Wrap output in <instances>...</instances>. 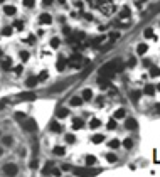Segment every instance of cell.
I'll use <instances>...</instances> for the list:
<instances>
[{"mask_svg":"<svg viewBox=\"0 0 160 177\" xmlns=\"http://www.w3.org/2000/svg\"><path fill=\"white\" fill-rule=\"evenodd\" d=\"M81 64H83V56L81 54H74V56H71L68 59V66L72 68V69H79Z\"/></svg>","mask_w":160,"mask_h":177,"instance_id":"obj_1","label":"cell"},{"mask_svg":"<svg viewBox=\"0 0 160 177\" xmlns=\"http://www.w3.org/2000/svg\"><path fill=\"white\" fill-rule=\"evenodd\" d=\"M3 174H5V176H9V177H15L19 174L17 164H12V162L5 164V165H3Z\"/></svg>","mask_w":160,"mask_h":177,"instance_id":"obj_2","label":"cell"},{"mask_svg":"<svg viewBox=\"0 0 160 177\" xmlns=\"http://www.w3.org/2000/svg\"><path fill=\"white\" fill-rule=\"evenodd\" d=\"M20 126H22V130H25L27 133H32V132H36L37 130V123H36V120H24L22 123H20Z\"/></svg>","mask_w":160,"mask_h":177,"instance_id":"obj_3","label":"cell"},{"mask_svg":"<svg viewBox=\"0 0 160 177\" xmlns=\"http://www.w3.org/2000/svg\"><path fill=\"white\" fill-rule=\"evenodd\" d=\"M51 22H52V17H51L49 14H46V12H44V14H40V15H39V24H42V25H49Z\"/></svg>","mask_w":160,"mask_h":177,"instance_id":"obj_4","label":"cell"},{"mask_svg":"<svg viewBox=\"0 0 160 177\" xmlns=\"http://www.w3.org/2000/svg\"><path fill=\"white\" fill-rule=\"evenodd\" d=\"M49 130L54 132V133H59V132H62V125L54 120V122H51V125H49Z\"/></svg>","mask_w":160,"mask_h":177,"instance_id":"obj_5","label":"cell"},{"mask_svg":"<svg viewBox=\"0 0 160 177\" xmlns=\"http://www.w3.org/2000/svg\"><path fill=\"white\" fill-rule=\"evenodd\" d=\"M155 91H157V88H155L153 85H145V88H143V94H147V96H153V94H155Z\"/></svg>","mask_w":160,"mask_h":177,"instance_id":"obj_6","label":"cell"},{"mask_svg":"<svg viewBox=\"0 0 160 177\" xmlns=\"http://www.w3.org/2000/svg\"><path fill=\"white\" fill-rule=\"evenodd\" d=\"M130 15H131L130 7H123V9H121V12L118 14V19H120V20H121V19H130Z\"/></svg>","mask_w":160,"mask_h":177,"instance_id":"obj_7","label":"cell"},{"mask_svg":"<svg viewBox=\"0 0 160 177\" xmlns=\"http://www.w3.org/2000/svg\"><path fill=\"white\" fill-rule=\"evenodd\" d=\"M66 66H68V59L59 57V59H57V63H56V69H57V71H62Z\"/></svg>","mask_w":160,"mask_h":177,"instance_id":"obj_8","label":"cell"},{"mask_svg":"<svg viewBox=\"0 0 160 177\" xmlns=\"http://www.w3.org/2000/svg\"><path fill=\"white\" fill-rule=\"evenodd\" d=\"M37 83H39V79H37V76H29L27 78V81H25V85H27V88H34Z\"/></svg>","mask_w":160,"mask_h":177,"instance_id":"obj_9","label":"cell"},{"mask_svg":"<svg viewBox=\"0 0 160 177\" xmlns=\"http://www.w3.org/2000/svg\"><path fill=\"white\" fill-rule=\"evenodd\" d=\"M15 12H17V9L14 5H5L3 7V14L5 15H15Z\"/></svg>","mask_w":160,"mask_h":177,"instance_id":"obj_10","label":"cell"},{"mask_svg":"<svg viewBox=\"0 0 160 177\" xmlns=\"http://www.w3.org/2000/svg\"><path fill=\"white\" fill-rule=\"evenodd\" d=\"M81 98L84 100V101H89L91 98H93V91L89 88H86V89H83V93H81Z\"/></svg>","mask_w":160,"mask_h":177,"instance_id":"obj_11","label":"cell"},{"mask_svg":"<svg viewBox=\"0 0 160 177\" xmlns=\"http://www.w3.org/2000/svg\"><path fill=\"white\" fill-rule=\"evenodd\" d=\"M56 115H57V118H66V116L69 115V110H68V108H57Z\"/></svg>","mask_w":160,"mask_h":177,"instance_id":"obj_12","label":"cell"},{"mask_svg":"<svg viewBox=\"0 0 160 177\" xmlns=\"http://www.w3.org/2000/svg\"><path fill=\"white\" fill-rule=\"evenodd\" d=\"M126 116V110L125 108H118L116 111H115V120H121Z\"/></svg>","mask_w":160,"mask_h":177,"instance_id":"obj_13","label":"cell"},{"mask_svg":"<svg viewBox=\"0 0 160 177\" xmlns=\"http://www.w3.org/2000/svg\"><path fill=\"white\" fill-rule=\"evenodd\" d=\"M0 64H2V68H3L5 71H9L10 68H12V59H10V57H5V59H2Z\"/></svg>","mask_w":160,"mask_h":177,"instance_id":"obj_14","label":"cell"},{"mask_svg":"<svg viewBox=\"0 0 160 177\" xmlns=\"http://www.w3.org/2000/svg\"><path fill=\"white\" fill-rule=\"evenodd\" d=\"M91 142H93V143H96V145H98V143H103V142H105V135L96 133V135H93V137H91Z\"/></svg>","mask_w":160,"mask_h":177,"instance_id":"obj_15","label":"cell"},{"mask_svg":"<svg viewBox=\"0 0 160 177\" xmlns=\"http://www.w3.org/2000/svg\"><path fill=\"white\" fill-rule=\"evenodd\" d=\"M52 154H54V155H57V157H61V155H64V154H66V148H64V147H61V145H57V147H54V148H52Z\"/></svg>","mask_w":160,"mask_h":177,"instance_id":"obj_16","label":"cell"},{"mask_svg":"<svg viewBox=\"0 0 160 177\" xmlns=\"http://www.w3.org/2000/svg\"><path fill=\"white\" fill-rule=\"evenodd\" d=\"M105 41H106V37H105V35H98V37H94V39H93V42H91V46H94V47H98V46H100L101 42H105Z\"/></svg>","mask_w":160,"mask_h":177,"instance_id":"obj_17","label":"cell"},{"mask_svg":"<svg viewBox=\"0 0 160 177\" xmlns=\"http://www.w3.org/2000/svg\"><path fill=\"white\" fill-rule=\"evenodd\" d=\"M83 126H84V122H83L81 118H74V120H72V128H74V130H79V128H83Z\"/></svg>","mask_w":160,"mask_h":177,"instance_id":"obj_18","label":"cell"},{"mask_svg":"<svg viewBox=\"0 0 160 177\" xmlns=\"http://www.w3.org/2000/svg\"><path fill=\"white\" fill-rule=\"evenodd\" d=\"M98 86H100V88H108V86H110V79L100 76V78H98Z\"/></svg>","mask_w":160,"mask_h":177,"instance_id":"obj_19","label":"cell"},{"mask_svg":"<svg viewBox=\"0 0 160 177\" xmlns=\"http://www.w3.org/2000/svg\"><path fill=\"white\" fill-rule=\"evenodd\" d=\"M83 101H84V100H83L81 96H72L71 98V105L72 106H81L83 105Z\"/></svg>","mask_w":160,"mask_h":177,"instance_id":"obj_20","label":"cell"},{"mask_svg":"<svg viewBox=\"0 0 160 177\" xmlns=\"http://www.w3.org/2000/svg\"><path fill=\"white\" fill-rule=\"evenodd\" d=\"M125 126H126V130H135V128H137V122H135L133 118H130V120H126Z\"/></svg>","mask_w":160,"mask_h":177,"instance_id":"obj_21","label":"cell"},{"mask_svg":"<svg viewBox=\"0 0 160 177\" xmlns=\"http://www.w3.org/2000/svg\"><path fill=\"white\" fill-rule=\"evenodd\" d=\"M147 49H148V46H147L145 42H142V44H138V47H137V53H138L140 56H142V54H145V53H147Z\"/></svg>","mask_w":160,"mask_h":177,"instance_id":"obj_22","label":"cell"},{"mask_svg":"<svg viewBox=\"0 0 160 177\" xmlns=\"http://www.w3.org/2000/svg\"><path fill=\"white\" fill-rule=\"evenodd\" d=\"M108 147H110V148H113V150H115V148H118V147H120V140H116V138L110 140V142H108Z\"/></svg>","mask_w":160,"mask_h":177,"instance_id":"obj_23","label":"cell"},{"mask_svg":"<svg viewBox=\"0 0 160 177\" xmlns=\"http://www.w3.org/2000/svg\"><path fill=\"white\" fill-rule=\"evenodd\" d=\"M84 162H86V165H94L96 164V157L94 155H86Z\"/></svg>","mask_w":160,"mask_h":177,"instance_id":"obj_24","label":"cell"},{"mask_svg":"<svg viewBox=\"0 0 160 177\" xmlns=\"http://www.w3.org/2000/svg\"><path fill=\"white\" fill-rule=\"evenodd\" d=\"M98 126H101V120H98V118H93V120L89 122V128H98Z\"/></svg>","mask_w":160,"mask_h":177,"instance_id":"obj_25","label":"cell"},{"mask_svg":"<svg viewBox=\"0 0 160 177\" xmlns=\"http://www.w3.org/2000/svg\"><path fill=\"white\" fill-rule=\"evenodd\" d=\"M2 142H3V145H7V147H10V145L14 143V138H12L10 135H5V137L2 138Z\"/></svg>","mask_w":160,"mask_h":177,"instance_id":"obj_26","label":"cell"},{"mask_svg":"<svg viewBox=\"0 0 160 177\" xmlns=\"http://www.w3.org/2000/svg\"><path fill=\"white\" fill-rule=\"evenodd\" d=\"M47 78H49V73H47V71H40V73H39V76H37V79H39V81H46Z\"/></svg>","mask_w":160,"mask_h":177,"instance_id":"obj_27","label":"cell"},{"mask_svg":"<svg viewBox=\"0 0 160 177\" xmlns=\"http://www.w3.org/2000/svg\"><path fill=\"white\" fill-rule=\"evenodd\" d=\"M59 44H61L59 37H52V39H51V47H54V49H57V47H59Z\"/></svg>","mask_w":160,"mask_h":177,"instance_id":"obj_28","label":"cell"},{"mask_svg":"<svg viewBox=\"0 0 160 177\" xmlns=\"http://www.w3.org/2000/svg\"><path fill=\"white\" fill-rule=\"evenodd\" d=\"M19 57H20V61H27V59H29V53H27V51H20V53H19Z\"/></svg>","mask_w":160,"mask_h":177,"instance_id":"obj_29","label":"cell"},{"mask_svg":"<svg viewBox=\"0 0 160 177\" xmlns=\"http://www.w3.org/2000/svg\"><path fill=\"white\" fill-rule=\"evenodd\" d=\"M108 130H115V128H116V120H115V118H111V120H110V122H108Z\"/></svg>","mask_w":160,"mask_h":177,"instance_id":"obj_30","label":"cell"},{"mask_svg":"<svg viewBox=\"0 0 160 177\" xmlns=\"http://www.w3.org/2000/svg\"><path fill=\"white\" fill-rule=\"evenodd\" d=\"M14 27H15L17 31H22V29H24V22H22V20H15V22H14Z\"/></svg>","mask_w":160,"mask_h":177,"instance_id":"obj_31","label":"cell"},{"mask_svg":"<svg viewBox=\"0 0 160 177\" xmlns=\"http://www.w3.org/2000/svg\"><path fill=\"white\" fill-rule=\"evenodd\" d=\"M15 120H19V122L22 123V122L25 120V115H24V113H20V111H17V113H15Z\"/></svg>","mask_w":160,"mask_h":177,"instance_id":"obj_32","label":"cell"},{"mask_svg":"<svg viewBox=\"0 0 160 177\" xmlns=\"http://www.w3.org/2000/svg\"><path fill=\"white\" fill-rule=\"evenodd\" d=\"M135 64H137V59H135V57H130V59H128V63H126V66H128V68H135Z\"/></svg>","mask_w":160,"mask_h":177,"instance_id":"obj_33","label":"cell"},{"mask_svg":"<svg viewBox=\"0 0 160 177\" xmlns=\"http://www.w3.org/2000/svg\"><path fill=\"white\" fill-rule=\"evenodd\" d=\"M34 3H36V0H24V5H25L27 9H32Z\"/></svg>","mask_w":160,"mask_h":177,"instance_id":"obj_34","label":"cell"},{"mask_svg":"<svg viewBox=\"0 0 160 177\" xmlns=\"http://www.w3.org/2000/svg\"><path fill=\"white\" fill-rule=\"evenodd\" d=\"M159 74H160V68H155V66H153L152 71H150V76H153V78H155V76H159Z\"/></svg>","mask_w":160,"mask_h":177,"instance_id":"obj_35","label":"cell"},{"mask_svg":"<svg viewBox=\"0 0 160 177\" xmlns=\"http://www.w3.org/2000/svg\"><path fill=\"white\" fill-rule=\"evenodd\" d=\"M140 94H142V91H133V93H131V98H133V101H138Z\"/></svg>","mask_w":160,"mask_h":177,"instance_id":"obj_36","label":"cell"},{"mask_svg":"<svg viewBox=\"0 0 160 177\" xmlns=\"http://www.w3.org/2000/svg\"><path fill=\"white\" fill-rule=\"evenodd\" d=\"M106 160L108 162H116V155L115 154H106Z\"/></svg>","mask_w":160,"mask_h":177,"instance_id":"obj_37","label":"cell"},{"mask_svg":"<svg viewBox=\"0 0 160 177\" xmlns=\"http://www.w3.org/2000/svg\"><path fill=\"white\" fill-rule=\"evenodd\" d=\"M2 34L3 35H10L12 34V27H3V29H2Z\"/></svg>","mask_w":160,"mask_h":177,"instance_id":"obj_38","label":"cell"},{"mask_svg":"<svg viewBox=\"0 0 160 177\" xmlns=\"http://www.w3.org/2000/svg\"><path fill=\"white\" fill-rule=\"evenodd\" d=\"M123 145L126 147V148H131V147H133V142L130 140V138H126V140L123 142Z\"/></svg>","mask_w":160,"mask_h":177,"instance_id":"obj_39","label":"cell"},{"mask_svg":"<svg viewBox=\"0 0 160 177\" xmlns=\"http://www.w3.org/2000/svg\"><path fill=\"white\" fill-rule=\"evenodd\" d=\"M25 42H27V44H34V42H36V37H34V35H29V37L25 39Z\"/></svg>","mask_w":160,"mask_h":177,"instance_id":"obj_40","label":"cell"},{"mask_svg":"<svg viewBox=\"0 0 160 177\" xmlns=\"http://www.w3.org/2000/svg\"><path fill=\"white\" fill-rule=\"evenodd\" d=\"M66 142H68V143H74V135H71V133L66 135Z\"/></svg>","mask_w":160,"mask_h":177,"instance_id":"obj_41","label":"cell"},{"mask_svg":"<svg viewBox=\"0 0 160 177\" xmlns=\"http://www.w3.org/2000/svg\"><path fill=\"white\" fill-rule=\"evenodd\" d=\"M51 174H52V176H56V177H59V176H61V170H59V169H54V167H52Z\"/></svg>","mask_w":160,"mask_h":177,"instance_id":"obj_42","label":"cell"},{"mask_svg":"<svg viewBox=\"0 0 160 177\" xmlns=\"http://www.w3.org/2000/svg\"><path fill=\"white\" fill-rule=\"evenodd\" d=\"M74 7H76L78 10H81V9H83V3H81L79 0H76V2H74Z\"/></svg>","mask_w":160,"mask_h":177,"instance_id":"obj_43","label":"cell"},{"mask_svg":"<svg viewBox=\"0 0 160 177\" xmlns=\"http://www.w3.org/2000/svg\"><path fill=\"white\" fill-rule=\"evenodd\" d=\"M22 69H24L22 66H15V68H14V73H15V74H20V73H22Z\"/></svg>","mask_w":160,"mask_h":177,"instance_id":"obj_44","label":"cell"},{"mask_svg":"<svg viewBox=\"0 0 160 177\" xmlns=\"http://www.w3.org/2000/svg\"><path fill=\"white\" fill-rule=\"evenodd\" d=\"M152 35H153V31H152V29H147V31H145V37H152Z\"/></svg>","mask_w":160,"mask_h":177,"instance_id":"obj_45","label":"cell"},{"mask_svg":"<svg viewBox=\"0 0 160 177\" xmlns=\"http://www.w3.org/2000/svg\"><path fill=\"white\" fill-rule=\"evenodd\" d=\"M42 5L47 7V5H52V0H42Z\"/></svg>","mask_w":160,"mask_h":177,"instance_id":"obj_46","label":"cell"},{"mask_svg":"<svg viewBox=\"0 0 160 177\" xmlns=\"http://www.w3.org/2000/svg\"><path fill=\"white\" fill-rule=\"evenodd\" d=\"M150 64H152V63H150V59H145V61H143V66H145V68H148Z\"/></svg>","mask_w":160,"mask_h":177,"instance_id":"obj_47","label":"cell"},{"mask_svg":"<svg viewBox=\"0 0 160 177\" xmlns=\"http://www.w3.org/2000/svg\"><path fill=\"white\" fill-rule=\"evenodd\" d=\"M96 103H98V105L101 106L103 103H105V100H103V98H98V101H96Z\"/></svg>","mask_w":160,"mask_h":177,"instance_id":"obj_48","label":"cell"},{"mask_svg":"<svg viewBox=\"0 0 160 177\" xmlns=\"http://www.w3.org/2000/svg\"><path fill=\"white\" fill-rule=\"evenodd\" d=\"M5 103H7V101H0V110H2L3 106H5Z\"/></svg>","mask_w":160,"mask_h":177,"instance_id":"obj_49","label":"cell"},{"mask_svg":"<svg viewBox=\"0 0 160 177\" xmlns=\"http://www.w3.org/2000/svg\"><path fill=\"white\" fill-rule=\"evenodd\" d=\"M155 110H159V111H160V103H157V105H155Z\"/></svg>","mask_w":160,"mask_h":177,"instance_id":"obj_50","label":"cell"},{"mask_svg":"<svg viewBox=\"0 0 160 177\" xmlns=\"http://www.w3.org/2000/svg\"><path fill=\"white\" fill-rule=\"evenodd\" d=\"M2 56H3V51H2V49H0V57H2Z\"/></svg>","mask_w":160,"mask_h":177,"instance_id":"obj_51","label":"cell"},{"mask_svg":"<svg viewBox=\"0 0 160 177\" xmlns=\"http://www.w3.org/2000/svg\"><path fill=\"white\" fill-rule=\"evenodd\" d=\"M59 2H61V3H64V0H59Z\"/></svg>","mask_w":160,"mask_h":177,"instance_id":"obj_52","label":"cell"},{"mask_svg":"<svg viewBox=\"0 0 160 177\" xmlns=\"http://www.w3.org/2000/svg\"><path fill=\"white\" fill-rule=\"evenodd\" d=\"M157 89H159V91H160V85H159V88H157Z\"/></svg>","mask_w":160,"mask_h":177,"instance_id":"obj_53","label":"cell"},{"mask_svg":"<svg viewBox=\"0 0 160 177\" xmlns=\"http://www.w3.org/2000/svg\"><path fill=\"white\" fill-rule=\"evenodd\" d=\"M2 2H5V0H0V3H2Z\"/></svg>","mask_w":160,"mask_h":177,"instance_id":"obj_54","label":"cell"}]
</instances>
